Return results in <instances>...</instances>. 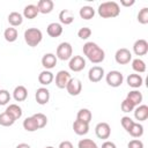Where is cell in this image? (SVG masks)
Wrapping results in <instances>:
<instances>
[{"mask_svg":"<svg viewBox=\"0 0 148 148\" xmlns=\"http://www.w3.org/2000/svg\"><path fill=\"white\" fill-rule=\"evenodd\" d=\"M83 54L92 64H101L105 59V52L94 42H87L82 47Z\"/></svg>","mask_w":148,"mask_h":148,"instance_id":"obj_1","label":"cell"},{"mask_svg":"<svg viewBox=\"0 0 148 148\" xmlns=\"http://www.w3.org/2000/svg\"><path fill=\"white\" fill-rule=\"evenodd\" d=\"M97 13L102 18H113L120 14V7L116 1H105L98 6Z\"/></svg>","mask_w":148,"mask_h":148,"instance_id":"obj_2","label":"cell"},{"mask_svg":"<svg viewBox=\"0 0 148 148\" xmlns=\"http://www.w3.org/2000/svg\"><path fill=\"white\" fill-rule=\"evenodd\" d=\"M43 39V34L37 28H28L24 31V40L30 47L37 46Z\"/></svg>","mask_w":148,"mask_h":148,"instance_id":"obj_3","label":"cell"},{"mask_svg":"<svg viewBox=\"0 0 148 148\" xmlns=\"http://www.w3.org/2000/svg\"><path fill=\"white\" fill-rule=\"evenodd\" d=\"M57 59L60 60H69L73 57V47L68 42H62L58 45L57 47V53H56Z\"/></svg>","mask_w":148,"mask_h":148,"instance_id":"obj_4","label":"cell"},{"mask_svg":"<svg viewBox=\"0 0 148 148\" xmlns=\"http://www.w3.org/2000/svg\"><path fill=\"white\" fill-rule=\"evenodd\" d=\"M105 81L110 87L117 88L120 87L123 81H124V75L121 72L119 71H110L106 75H105Z\"/></svg>","mask_w":148,"mask_h":148,"instance_id":"obj_5","label":"cell"},{"mask_svg":"<svg viewBox=\"0 0 148 148\" xmlns=\"http://www.w3.org/2000/svg\"><path fill=\"white\" fill-rule=\"evenodd\" d=\"M114 60L119 65H127L132 60V53L128 49L121 47V49L117 50V52L114 54Z\"/></svg>","mask_w":148,"mask_h":148,"instance_id":"obj_6","label":"cell"},{"mask_svg":"<svg viewBox=\"0 0 148 148\" xmlns=\"http://www.w3.org/2000/svg\"><path fill=\"white\" fill-rule=\"evenodd\" d=\"M68 67L73 72H81L86 67V59L82 56H73L69 59Z\"/></svg>","mask_w":148,"mask_h":148,"instance_id":"obj_7","label":"cell"},{"mask_svg":"<svg viewBox=\"0 0 148 148\" xmlns=\"http://www.w3.org/2000/svg\"><path fill=\"white\" fill-rule=\"evenodd\" d=\"M95 133H96V136L98 139H102V140H108L111 135V127L108 123H98L95 127Z\"/></svg>","mask_w":148,"mask_h":148,"instance_id":"obj_8","label":"cell"},{"mask_svg":"<svg viewBox=\"0 0 148 148\" xmlns=\"http://www.w3.org/2000/svg\"><path fill=\"white\" fill-rule=\"evenodd\" d=\"M66 90L71 96H77L82 91V82L76 77H72L66 86Z\"/></svg>","mask_w":148,"mask_h":148,"instance_id":"obj_9","label":"cell"},{"mask_svg":"<svg viewBox=\"0 0 148 148\" xmlns=\"http://www.w3.org/2000/svg\"><path fill=\"white\" fill-rule=\"evenodd\" d=\"M104 68L101 67V66H92L89 72H88V79L90 82L92 83H96V82H99L103 77H104Z\"/></svg>","mask_w":148,"mask_h":148,"instance_id":"obj_10","label":"cell"},{"mask_svg":"<svg viewBox=\"0 0 148 148\" xmlns=\"http://www.w3.org/2000/svg\"><path fill=\"white\" fill-rule=\"evenodd\" d=\"M71 79V74L67 71H59L56 74V86L59 89H65Z\"/></svg>","mask_w":148,"mask_h":148,"instance_id":"obj_11","label":"cell"},{"mask_svg":"<svg viewBox=\"0 0 148 148\" xmlns=\"http://www.w3.org/2000/svg\"><path fill=\"white\" fill-rule=\"evenodd\" d=\"M35 98H36V102L39 104V105H45L49 103L50 101V91L49 89L44 88V87H40L36 90V94H35Z\"/></svg>","mask_w":148,"mask_h":148,"instance_id":"obj_12","label":"cell"},{"mask_svg":"<svg viewBox=\"0 0 148 148\" xmlns=\"http://www.w3.org/2000/svg\"><path fill=\"white\" fill-rule=\"evenodd\" d=\"M133 52L136 56H146L148 52V42L146 39H138L133 44Z\"/></svg>","mask_w":148,"mask_h":148,"instance_id":"obj_13","label":"cell"},{"mask_svg":"<svg viewBox=\"0 0 148 148\" xmlns=\"http://www.w3.org/2000/svg\"><path fill=\"white\" fill-rule=\"evenodd\" d=\"M42 65L45 69L50 71L56 67L57 65V57L53 53H45L42 58Z\"/></svg>","mask_w":148,"mask_h":148,"instance_id":"obj_14","label":"cell"},{"mask_svg":"<svg viewBox=\"0 0 148 148\" xmlns=\"http://www.w3.org/2000/svg\"><path fill=\"white\" fill-rule=\"evenodd\" d=\"M134 111V118L139 121H145L148 118V106L146 104H140L135 106Z\"/></svg>","mask_w":148,"mask_h":148,"instance_id":"obj_15","label":"cell"},{"mask_svg":"<svg viewBox=\"0 0 148 148\" xmlns=\"http://www.w3.org/2000/svg\"><path fill=\"white\" fill-rule=\"evenodd\" d=\"M46 32H47V35L50 37L57 38L62 34V25L60 23H58V22H52V23H50L47 25Z\"/></svg>","mask_w":148,"mask_h":148,"instance_id":"obj_16","label":"cell"},{"mask_svg":"<svg viewBox=\"0 0 148 148\" xmlns=\"http://www.w3.org/2000/svg\"><path fill=\"white\" fill-rule=\"evenodd\" d=\"M36 6H37L39 13H42V14H50L53 10L54 3H53L52 0H39Z\"/></svg>","mask_w":148,"mask_h":148,"instance_id":"obj_17","label":"cell"},{"mask_svg":"<svg viewBox=\"0 0 148 148\" xmlns=\"http://www.w3.org/2000/svg\"><path fill=\"white\" fill-rule=\"evenodd\" d=\"M73 131L77 135H86L89 132V124L83 123V121L76 119L73 123Z\"/></svg>","mask_w":148,"mask_h":148,"instance_id":"obj_18","label":"cell"},{"mask_svg":"<svg viewBox=\"0 0 148 148\" xmlns=\"http://www.w3.org/2000/svg\"><path fill=\"white\" fill-rule=\"evenodd\" d=\"M74 14L72 10L69 9H62L60 13H59V21H60V24H65V25H68L71 23H73L74 21Z\"/></svg>","mask_w":148,"mask_h":148,"instance_id":"obj_19","label":"cell"},{"mask_svg":"<svg viewBox=\"0 0 148 148\" xmlns=\"http://www.w3.org/2000/svg\"><path fill=\"white\" fill-rule=\"evenodd\" d=\"M126 82L130 87L136 89V88H140L143 83V79L140 74H130L127 77H126Z\"/></svg>","mask_w":148,"mask_h":148,"instance_id":"obj_20","label":"cell"},{"mask_svg":"<svg viewBox=\"0 0 148 148\" xmlns=\"http://www.w3.org/2000/svg\"><path fill=\"white\" fill-rule=\"evenodd\" d=\"M13 97L16 102H23L27 99L28 97V90L24 86H17L15 87L14 91H13Z\"/></svg>","mask_w":148,"mask_h":148,"instance_id":"obj_21","label":"cell"},{"mask_svg":"<svg viewBox=\"0 0 148 148\" xmlns=\"http://www.w3.org/2000/svg\"><path fill=\"white\" fill-rule=\"evenodd\" d=\"M5 112H7L14 120L20 119V118L22 117V113H23L21 106L17 105V104H9V105L6 108V111H5Z\"/></svg>","mask_w":148,"mask_h":148,"instance_id":"obj_22","label":"cell"},{"mask_svg":"<svg viewBox=\"0 0 148 148\" xmlns=\"http://www.w3.org/2000/svg\"><path fill=\"white\" fill-rule=\"evenodd\" d=\"M53 79H54L53 73L50 72V71H47V69L42 71V72L39 73V75H38V82H39L40 84H43V86H49V84H51L52 81H53Z\"/></svg>","mask_w":148,"mask_h":148,"instance_id":"obj_23","label":"cell"},{"mask_svg":"<svg viewBox=\"0 0 148 148\" xmlns=\"http://www.w3.org/2000/svg\"><path fill=\"white\" fill-rule=\"evenodd\" d=\"M38 14H39V12H38L37 6H36V5H32V3L27 5V6L24 7V9H23V17H25V18H28V20L35 18Z\"/></svg>","mask_w":148,"mask_h":148,"instance_id":"obj_24","label":"cell"},{"mask_svg":"<svg viewBox=\"0 0 148 148\" xmlns=\"http://www.w3.org/2000/svg\"><path fill=\"white\" fill-rule=\"evenodd\" d=\"M126 98H127L130 102H132L135 106H138V105H140V104L142 103L143 96H142V94H141L139 90H132V91H130V92L127 94Z\"/></svg>","mask_w":148,"mask_h":148,"instance_id":"obj_25","label":"cell"},{"mask_svg":"<svg viewBox=\"0 0 148 148\" xmlns=\"http://www.w3.org/2000/svg\"><path fill=\"white\" fill-rule=\"evenodd\" d=\"M8 22L9 24L14 28V27H18L22 24L23 22V15L20 14L18 12H12L9 15H8Z\"/></svg>","mask_w":148,"mask_h":148,"instance_id":"obj_26","label":"cell"},{"mask_svg":"<svg viewBox=\"0 0 148 148\" xmlns=\"http://www.w3.org/2000/svg\"><path fill=\"white\" fill-rule=\"evenodd\" d=\"M79 15L83 20H91L95 16V9L91 6H83L80 8Z\"/></svg>","mask_w":148,"mask_h":148,"instance_id":"obj_27","label":"cell"},{"mask_svg":"<svg viewBox=\"0 0 148 148\" xmlns=\"http://www.w3.org/2000/svg\"><path fill=\"white\" fill-rule=\"evenodd\" d=\"M23 128L27 131V132H35L38 128L37 126V123L35 120V118L31 116V117H27L24 120H23Z\"/></svg>","mask_w":148,"mask_h":148,"instance_id":"obj_28","label":"cell"},{"mask_svg":"<svg viewBox=\"0 0 148 148\" xmlns=\"http://www.w3.org/2000/svg\"><path fill=\"white\" fill-rule=\"evenodd\" d=\"M91 118H92V114H91V111L89 109H80L77 111V114H76V119L77 120H81L83 123L89 124Z\"/></svg>","mask_w":148,"mask_h":148,"instance_id":"obj_29","label":"cell"},{"mask_svg":"<svg viewBox=\"0 0 148 148\" xmlns=\"http://www.w3.org/2000/svg\"><path fill=\"white\" fill-rule=\"evenodd\" d=\"M3 37H5V39H6L7 42L13 43V42H15V40L17 39L18 32H17L16 28L10 27V28H7V29L3 31Z\"/></svg>","mask_w":148,"mask_h":148,"instance_id":"obj_30","label":"cell"},{"mask_svg":"<svg viewBox=\"0 0 148 148\" xmlns=\"http://www.w3.org/2000/svg\"><path fill=\"white\" fill-rule=\"evenodd\" d=\"M132 68L134 72H136L138 74L139 73H145L146 72V62L140 59V58H136V59H133L132 60Z\"/></svg>","mask_w":148,"mask_h":148,"instance_id":"obj_31","label":"cell"},{"mask_svg":"<svg viewBox=\"0 0 148 148\" xmlns=\"http://www.w3.org/2000/svg\"><path fill=\"white\" fill-rule=\"evenodd\" d=\"M127 133H130V135L133 138H140L143 135V126L140 123H134Z\"/></svg>","mask_w":148,"mask_h":148,"instance_id":"obj_32","label":"cell"},{"mask_svg":"<svg viewBox=\"0 0 148 148\" xmlns=\"http://www.w3.org/2000/svg\"><path fill=\"white\" fill-rule=\"evenodd\" d=\"M15 121H16V120H14L7 112H2V113H0V125H1V126L8 127V126L14 125Z\"/></svg>","mask_w":148,"mask_h":148,"instance_id":"obj_33","label":"cell"},{"mask_svg":"<svg viewBox=\"0 0 148 148\" xmlns=\"http://www.w3.org/2000/svg\"><path fill=\"white\" fill-rule=\"evenodd\" d=\"M32 117L35 118V120H36V123H37L38 128H43V127H45V126H46V124H47V118H46V116H45L44 113L38 112V113H35Z\"/></svg>","mask_w":148,"mask_h":148,"instance_id":"obj_34","label":"cell"},{"mask_svg":"<svg viewBox=\"0 0 148 148\" xmlns=\"http://www.w3.org/2000/svg\"><path fill=\"white\" fill-rule=\"evenodd\" d=\"M77 148H98V146L91 139H81L77 143Z\"/></svg>","mask_w":148,"mask_h":148,"instance_id":"obj_35","label":"cell"},{"mask_svg":"<svg viewBox=\"0 0 148 148\" xmlns=\"http://www.w3.org/2000/svg\"><path fill=\"white\" fill-rule=\"evenodd\" d=\"M138 22L141 23V24H147L148 23V8L147 7H143L138 13Z\"/></svg>","mask_w":148,"mask_h":148,"instance_id":"obj_36","label":"cell"},{"mask_svg":"<svg viewBox=\"0 0 148 148\" xmlns=\"http://www.w3.org/2000/svg\"><path fill=\"white\" fill-rule=\"evenodd\" d=\"M134 123H135V121H134L131 117H127V116H124V117H121V119H120V124H121L123 128H124L126 132L130 131V128L133 126Z\"/></svg>","mask_w":148,"mask_h":148,"instance_id":"obj_37","label":"cell"},{"mask_svg":"<svg viewBox=\"0 0 148 148\" xmlns=\"http://www.w3.org/2000/svg\"><path fill=\"white\" fill-rule=\"evenodd\" d=\"M120 108H121V111H123V112L127 113V112H131V111H133V110L135 109V105H134L132 102H130L127 98H125V99L121 102V104H120Z\"/></svg>","mask_w":148,"mask_h":148,"instance_id":"obj_38","label":"cell"},{"mask_svg":"<svg viewBox=\"0 0 148 148\" xmlns=\"http://www.w3.org/2000/svg\"><path fill=\"white\" fill-rule=\"evenodd\" d=\"M10 94H9V91L8 90H6V89H1L0 90V105H6V104H8L9 103V101H10Z\"/></svg>","mask_w":148,"mask_h":148,"instance_id":"obj_39","label":"cell"},{"mask_svg":"<svg viewBox=\"0 0 148 148\" xmlns=\"http://www.w3.org/2000/svg\"><path fill=\"white\" fill-rule=\"evenodd\" d=\"M77 36L81 39H88L91 36V29L88 27H82L79 31H77Z\"/></svg>","mask_w":148,"mask_h":148,"instance_id":"obj_40","label":"cell"},{"mask_svg":"<svg viewBox=\"0 0 148 148\" xmlns=\"http://www.w3.org/2000/svg\"><path fill=\"white\" fill-rule=\"evenodd\" d=\"M127 148H145L143 142L139 139H133L127 143Z\"/></svg>","mask_w":148,"mask_h":148,"instance_id":"obj_41","label":"cell"},{"mask_svg":"<svg viewBox=\"0 0 148 148\" xmlns=\"http://www.w3.org/2000/svg\"><path fill=\"white\" fill-rule=\"evenodd\" d=\"M102 148H117V146H116L114 142L109 141V140H105V141L102 143Z\"/></svg>","mask_w":148,"mask_h":148,"instance_id":"obj_42","label":"cell"},{"mask_svg":"<svg viewBox=\"0 0 148 148\" xmlns=\"http://www.w3.org/2000/svg\"><path fill=\"white\" fill-rule=\"evenodd\" d=\"M58 148H74V147H73V145H72L71 141L65 140V141H61V142H60V145H59Z\"/></svg>","mask_w":148,"mask_h":148,"instance_id":"obj_43","label":"cell"},{"mask_svg":"<svg viewBox=\"0 0 148 148\" xmlns=\"http://www.w3.org/2000/svg\"><path fill=\"white\" fill-rule=\"evenodd\" d=\"M134 3H135L134 0H130V1H127V0H121V1H120V5H123L124 7H130V6H133Z\"/></svg>","mask_w":148,"mask_h":148,"instance_id":"obj_44","label":"cell"},{"mask_svg":"<svg viewBox=\"0 0 148 148\" xmlns=\"http://www.w3.org/2000/svg\"><path fill=\"white\" fill-rule=\"evenodd\" d=\"M16 148H31L28 143H18L17 146H16Z\"/></svg>","mask_w":148,"mask_h":148,"instance_id":"obj_45","label":"cell"},{"mask_svg":"<svg viewBox=\"0 0 148 148\" xmlns=\"http://www.w3.org/2000/svg\"><path fill=\"white\" fill-rule=\"evenodd\" d=\"M45 148H54V147H52V146H47V147H45Z\"/></svg>","mask_w":148,"mask_h":148,"instance_id":"obj_46","label":"cell"}]
</instances>
